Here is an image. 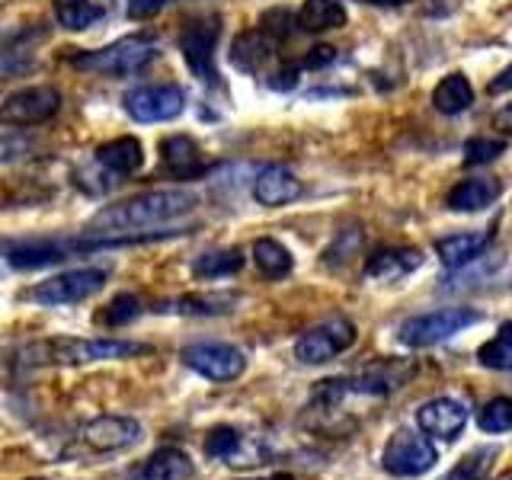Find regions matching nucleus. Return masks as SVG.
<instances>
[{
  "label": "nucleus",
  "instance_id": "obj_15",
  "mask_svg": "<svg viewBox=\"0 0 512 480\" xmlns=\"http://www.w3.org/2000/svg\"><path fill=\"white\" fill-rule=\"evenodd\" d=\"M301 196V180L298 176L282 167V164H269L256 173L253 180V199L266 205V208H282L288 202H295Z\"/></svg>",
  "mask_w": 512,
  "mask_h": 480
},
{
  "label": "nucleus",
  "instance_id": "obj_25",
  "mask_svg": "<svg viewBox=\"0 0 512 480\" xmlns=\"http://www.w3.org/2000/svg\"><path fill=\"white\" fill-rule=\"evenodd\" d=\"M52 10H55L58 26L71 32L90 29L106 16V10L96 4V0H52Z\"/></svg>",
  "mask_w": 512,
  "mask_h": 480
},
{
  "label": "nucleus",
  "instance_id": "obj_20",
  "mask_svg": "<svg viewBox=\"0 0 512 480\" xmlns=\"http://www.w3.org/2000/svg\"><path fill=\"white\" fill-rule=\"evenodd\" d=\"M96 164H100L103 170H109L112 176L138 173L144 164V148H141V141L132 135L112 138L109 144H100V148H96Z\"/></svg>",
  "mask_w": 512,
  "mask_h": 480
},
{
  "label": "nucleus",
  "instance_id": "obj_23",
  "mask_svg": "<svg viewBox=\"0 0 512 480\" xmlns=\"http://www.w3.org/2000/svg\"><path fill=\"white\" fill-rule=\"evenodd\" d=\"M295 20L304 32H330L346 26V7L340 0H304Z\"/></svg>",
  "mask_w": 512,
  "mask_h": 480
},
{
  "label": "nucleus",
  "instance_id": "obj_19",
  "mask_svg": "<svg viewBox=\"0 0 512 480\" xmlns=\"http://www.w3.org/2000/svg\"><path fill=\"white\" fill-rule=\"evenodd\" d=\"M493 231H461V234H448L436 240V256L442 260V266L448 269H464L468 263H474L480 253L487 250Z\"/></svg>",
  "mask_w": 512,
  "mask_h": 480
},
{
  "label": "nucleus",
  "instance_id": "obj_38",
  "mask_svg": "<svg viewBox=\"0 0 512 480\" xmlns=\"http://www.w3.org/2000/svg\"><path fill=\"white\" fill-rule=\"evenodd\" d=\"M298 74H301L298 64H282V68L269 77V87L272 90H295L298 87Z\"/></svg>",
  "mask_w": 512,
  "mask_h": 480
},
{
  "label": "nucleus",
  "instance_id": "obj_26",
  "mask_svg": "<svg viewBox=\"0 0 512 480\" xmlns=\"http://www.w3.org/2000/svg\"><path fill=\"white\" fill-rule=\"evenodd\" d=\"M253 263L266 279H285L288 272H292V266H295L292 253H288L279 240H272V237H260L253 244Z\"/></svg>",
  "mask_w": 512,
  "mask_h": 480
},
{
  "label": "nucleus",
  "instance_id": "obj_7",
  "mask_svg": "<svg viewBox=\"0 0 512 480\" xmlns=\"http://www.w3.org/2000/svg\"><path fill=\"white\" fill-rule=\"evenodd\" d=\"M103 285H106V269L84 266V269L58 272V276L39 282L29 292V298L36 304H45V308H61V304H77L84 298H93Z\"/></svg>",
  "mask_w": 512,
  "mask_h": 480
},
{
  "label": "nucleus",
  "instance_id": "obj_41",
  "mask_svg": "<svg viewBox=\"0 0 512 480\" xmlns=\"http://www.w3.org/2000/svg\"><path fill=\"white\" fill-rule=\"evenodd\" d=\"M506 90H512V64L487 84V93H506Z\"/></svg>",
  "mask_w": 512,
  "mask_h": 480
},
{
  "label": "nucleus",
  "instance_id": "obj_33",
  "mask_svg": "<svg viewBox=\"0 0 512 480\" xmlns=\"http://www.w3.org/2000/svg\"><path fill=\"white\" fill-rule=\"evenodd\" d=\"M506 151L503 138H471L464 144V167H480V164H493L496 157Z\"/></svg>",
  "mask_w": 512,
  "mask_h": 480
},
{
  "label": "nucleus",
  "instance_id": "obj_10",
  "mask_svg": "<svg viewBox=\"0 0 512 480\" xmlns=\"http://www.w3.org/2000/svg\"><path fill=\"white\" fill-rule=\"evenodd\" d=\"M436 464V448L429 436H420L413 429H397L381 452V468L394 477H420Z\"/></svg>",
  "mask_w": 512,
  "mask_h": 480
},
{
  "label": "nucleus",
  "instance_id": "obj_40",
  "mask_svg": "<svg viewBox=\"0 0 512 480\" xmlns=\"http://www.w3.org/2000/svg\"><path fill=\"white\" fill-rule=\"evenodd\" d=\"M23 151H29L26 141H20L16 135H0V164H4V160H16Z\"/></svg>",
  "mask_w": 512,
  "mask_h": 480
},
{
  "label": "nucleus",
  "instance_id": "obj_28",
  "mask_svg": "<svg viewBox=\"0 0 512 480\" xmlns=\"http://www.w3.org/2000/svg\"><path fill=\"white\" fill-rule=\"evenodd\" d=\"M477 362L493 372H512V320H506L500 333L477 349Z\"/></svg>",
  "mask_w": 512,
  "mask_h": 480
},
{
  "label": "nucleus",
  "instance_id": "obj_16",
  "mask_svg": "<svg viewBox=\"0 0 512 480\" xmlns=\"http://www.w3.org/2000/svg\"><path fill=\"white\" fill-rule=\"evenodd\" d=\"M160 157H164L167 173L176 180H199L208 170L202 148L189 135H170L160 141Z\"/></svg>",
  "mask_w": 512,
  "mask_h": 480
},
{
  "label": "nucleus",
  "instance_id": "obj_11",
  "mask_svg": "<svg viewBox=\"0 0 512 480\" xmlns=\"http://www.w3.org/2000/svg\"><path fill=\"white\" fill-rule=\"evenodd\" d=\"M58 109H61V93L55 87H48V84L23 87L0 103V125H7V128L42 125L52 116H58Z\"/></svg>",
  "mask_w": 512,
  "mask_h": 480
},
{
  "label": "nucleus",
  "instance_id": "obj_34",
  "mask_svg": "<svg viewBox=\"0 0 512 480\" xmlns=\"http://www.w3.org/2000/svg\"><path fill=\"white\" fill-rule=\"evenodd\" d=\"M237 448H240V432L231 426H218V429L208 432V439H205L208 458H234Z\"/></svg>",
  "mask_w": 512,
  "mask_h": 480
},
{
  "label": "nucleus",
  "instance_id": "obj_2",
  "mask_svg": "<svg viewBox=\"0 0 512 480\" xmlns=\"http://www.w3.org/2000/svg\"><path fill=\"white\" fill-rule=\"evenodd\" d=\"M141 240L154 237H45V240H26V244L10 247L7 260L13 269H42L52 263H64L71 256L90 253V250H106V247H125V244H141Z\"/></svg>",
  "mask_w": 512,
  "mask_h": 480
},
{
  "label": "nucleus",
  "instance_id": "obj_27",
  "mask_svg": "<svg viewBox=\"0 0 512 480\" xmlns=\"http://www.w3.org/2000/svg\"><path fill=\"white\" fill-rule=\"evenodd\" d=\"M407 372H400V365L394 362H381L375 368L362 372L356 381H349V391H359V394H388L394 388H404Z\"/></svg>",
  "mask_w": 512,
  "mask_h": 480
},
{
  "label": "nucleus",
  "instance_id": "obj_5",
  "mask_svg": "<svg viewBox=\"0 0 512 480\" xmlns=\"http://www.w3.org/2000/svg\"><path fill=\"white\" fill-rule=\"evenodd\" d=\"M474 324H480V314L471 308H439V311H429L420 317H410L397 336L404 346L426 349V346H436V343L448 340V336H455Z\"/></svg>",
  "mask_w": 512,
  "mask_h": 480
},
{
  "label": "nucleus",
  "instance_id": "obj_32",
  "mask_svg": "<svg viewBox=\"0 0 512 480\" xmlns=\"http://www.w3.org/2000/svg\"><path fill=\"white\" fill-rule=\"evenodd\" d=\"M493 455H496V448H477V452L464 455L442 480H480V477H484V471H487V464H490Z\"/></svg>",
  "mask_w": 512,
  "mask_h": 480
},
{
  "label": "nucleus",
  "instance_id": "obj_9",
  "mask_svg": "<svg viewBox=\"0 0 512 480\" xmlns=\"http://www.w3.org/2000/svg\"><path fill=\"white\" fill-rule=\"evenodd\" d=\"M352 343H356V324L349 317H330L308 333H301V340L295 343V359L304 365H324Z\"/></svg>",
  "mask_w": 512,
  "mask_h": 480
},
{
  "label": "nucleus",
  "instance_id": "obj_6",
  "mask_svg": "<svg viewBox=\"0 0 512 480\" xmlns=\"http://www.w3.org/2000/svg\"><path fill=\"white\" fill-rule=\"evenodd\" d=\"M221 36V20L218 16H196L189 20L180 32V52L192 77H199L202 84H218V68H215V45Z\"/></svg>",
  "mask_w": 512,
  "mask_h": 480
},
{
  "label": "nucleus",
  "instance_id": "obj_4",
  "mask_svg": "<svg viewBox=\"0 0 512 480\" xmlns=\"http://www.w3.org/2000/svg\"><path fill=\"white\" fill-rule=\"evenodd\" d=\"M157 58V42L148 36H128L119 39L106 48H96V52L77 55L74 64L84 71L103 74V77H135L141 74L148 64Z\"/></svg>",
  "mask_w": 512,
  "mask_h": 480
},
{
  "label": "nucleus",
  "instance_id": "obj_22",
  "mask_svg": "<svg viewBox=\"0 0 512 480\" xmlns=\"http://www.w3.org/2000/svg\"><path fill=\"white\" fill-rule=\"evenodd\" d=\"M272 52H276V39L266 36L263 29H247V32H240V36L234 39L231 45V61L237 64L240 71H260L263 64L272 58Z\"/></svg>",
  "mask_w": 512,
  "mask_h": 480
},
{
  "label": "nucleus",
  "instance_id": "obj_45",
  "mask_svg": "<svg viewBox=\"0 0 512 480\" xmlns=\"http://www.w3.org/2000/svg\"><path fill=\"white\" fill-rule=\"evenodd\" d=\"M32 480H42V477H32Z\"/></svg>",
  "mask_w": 512,
  "mask_h": 480
},
{
  "label": "nucleus",
  "instance_id": "obj_37",
  "mask_svg": "<svg viewBox=\"0 0 512 480\" xmlns=\"http://www.w3.org/2000/svg\"><path fill=\"white\" fill-rule=\"evenodd\" d=\"M167 4L170 0H128L125 13H128V20H148V16L160 13Z\"/></svg>",
  "mask_w": 512,
  "mask_h": 480
},
{
  "label": "nucleus",
  "instance_id": "obj_31",
  "mask_svg": "<svg viewBox=\"0 0 512 480\" xmlns=\"http://www.w3.org/2000/svg\"><path fill=\"white\" fill-rule=\"evenodd\" d=\"M477 426L484 432H509L512 429V400L493 397L490 404L477 410Z\"/></svg>",
  "mask_w": 512,
  "mask_h": 480
},
{
  "label": "nucleus",
  "instance_id": "obj_42",
  "mask_svg": "<svg viewBox=\"0 0 512 480\" xmlns=\"http://www.w3.org/2000/svg\"><path fill=\"white\" fill-rule=\"evenodd\" d=\"M493 122H496V128H500V132L512 135V103L496 112V119H493Z\"/></svg>",
  "mask_w": 512,
  "mask_h": 480
},
{
  "label": "nucleus",
  "instance_id": "obj_39",
  "mask_svg": "<svg viewBox=\"0 0 512 480\" xmlns=\"http://www.w3.org/2000/svg\"><path fill=\"white\" fill-rule=\"evenodd\" d=\"M333 58H336V48L333 45H314L311 52H308V58H304V68H327V64H333Z\"/></svg>",
  "mask_w": 512,
  "mask_h": 480
},
{
  "label": "nucleus",
  "instance_id": "obj_12",
  "mask_svg": "<svg viewBox=\"0 0 512 480\" xmlns=\"http://www.w3.org/2000/svg\"><path fill=\"white\" fill-rule=\"evenodd\" d=\"M125 112L141 125L170 122L186 109V93L176 84H144L122 96Z\"/></svg>",
  "mask_w": 512,
  "mask_h": 480
},
{
  "label": "nucleus",
  "instance_id": "obj_44",
  "mask_svg": "<svg viewBox=\"0 0 512 480\" xmlns=\"http://www.w3.org/2000/svg\"><path fill=\"white\" fill-rule=\"evenodd\" d=\"M269 480H292V477H288V474H272Z\"/></svg>",
  "mask_w": 512,
  "mask_h": 480
},
{
  "label": "nucleus",
  "instance_id": "obj_14",
  "mask_svg": "<svg viewBox=\"0 0 512 480\" xmlns=\"http://www.w3.org/2000/svg\"><path fill=\"white\" fill-rule=\"evenodd\" d=\"M416 423L432 439L442 442H455L461 436L464 423H468V407L455 397H436L426 400V404L416 410Z\"/></svg>",
  "mask_w": 512,
  "mask_h": 480
},
{
  "label": "nucleus",
  "instance_id": "obj_13",
  "mask_svg": "<svg viewBox=\"0 0 512 480\" xmlns=\"http://www.w3.org/2000/svg\"><path fill=\"white\" fill-rule=\"evenodd\" d=\"M183 362L208 381H234L247 368V356L231 343H192L183 349Z\"/></svg>",
  "mask_w": 512,
  "mask_h": 480
},
{
  "label": "nucleus",
  "instance_id": "obj_43",
  "mask_svg": "<svg viewBox=\"0 0 512 480\" xmlns=\"http://www.w3.org/2000/svg\"><path fill=\"white\" fill-rule=\"evenodd\" d=\"M362 4H381V7H404L410 0H362Z\"/></svg>",
  "mask_w": 512,
  "mask_h": 480
},
{
  "label": "nucleus",
  "instance_id": "obj_35",
  "mask_svg": "<svg viewBox=\"0 0 512 480\" xmlns=\"http://www.w3.org/2000/svg\"><path fill=\"white\" fill-rule=\"evenodd\" d=\"M141 314V301L135 298V295H128V292H122V295H116L109 301V311H106V320L112 327H125V324H132V320Z\"/></svg>",
  "mask_w": 512,
  "mask_h": 480
},
{
  "label": "nucleus",
  "instance_id": "obj_36",
  "mask_svg": "<svg viewBox=\"0 0 512 480\" xmlns=\"http://www.w3.org/2000/svg\"><path fill=\"white\" fill-rule=\"evenodd\" d=\"M292 26H298V20L288 10H272V13H266L263 20H260V29L266 32V36L276 39V42L292 36Z\"/></svg>",
  "mask_w": 512,
  "mask_h": 480
},
{
  "label": "nucleus",
  "instance_id": "obj_30",
  "mask_svg": "<svg viewBox=\"0 0 512 480\" xmlns=\"http://www.w3.org/2000/svg\"><path fill=\"white\" fill-rule=\"evenodd\" d=\"M231 298L228 295H202V298H180V301H167V304H157V311H167V314H221L228 311L224 304Z\"/></svg>",
  "mask_w": 512,
  "mask_h": 480
},
{
  "label": "nucleus",
  "instance_id": "obj_29",
  "mask_svg": "<svg viewBox=\"0 0 512 480\" xmlns=\"http://www.w3.org/2000/svg\"><path fill=\"white\" fill-rule=\"evenodd\" d=\"M244 266V253L240 250H212V253H202L196 263H192V272L199 279H224V276H234Z\"/></svg>",
  "mask_w": 512,
  "mask_h": 480
},
{
  "label": "nucleus",
  "instance_id": "obj_8",
  "mask_svg": "<svg viewBox=\"0 0 512 480\" xmlns=\"http://www.w3.org/2000/svg\"><path fill=\"white\" fill-rule=\"evenodd\" d=\"M141 423L132 416H96L77 436V452L84 455H116L141 442Z\"/></svg>",
  "mask_w": 512,
  "mask_h": 480
},
{
  "label": "nucleus",
  "instance_id": "obj_1",
  "mask_svg": "<svg viewBox=\"0 0 512 480\" xmlns=\"http://www.w3.org/2000/svg\"><path fill=\"white\" fill-rule=\"evenodd\" d=\"M196 205H199V196L189 189H151V192H141L135 199H125L119 205L103 208V212L90 221L87 234L154 228V224H167L173 218L192 212Z\"/></svg>",
  "mask_w": 512,
  "mask_h": 480
},
{
  "label": "nucleus",
  "instance_id": "obj_17",
  "mask_svg": "<svg viewBox=\"0 0 512 480\" xmlns=\"http://www.w3.org/2000/svg\"><path fill=\"white\" fill-rule=\"evenodd\" d=\"M500 196H503V183L496 180V176L477 173V176H468V180H461L448 192L445 202L452 212H484V208H490Z\"/></svg>",
  "mask_w": 512,
  "mask_h": 480
},
{
  "label": "nucleus",
  "instance_id": "obj_18",
  "mask_svg": "<svg viewBox=\"0 0 512 480\" xmlns=\"http://www.w3.org/2000/svg\"><path fill=\"white\" fill-rule=\"evenodd\" d=\"M423 253L413 247H381L365 260V276H372L378 282H394L410 276L413 269H420Z\"/></svg>",
  "mask_w": 512,
  "mask_h": 480
},
{
  "label": "nucleus",
  "instance_id": "obj_24",
  "mask_svg": "<svg viewBox=\"0 0 512 480\" xmlns=\"http://www.w3.org/2000/svg\"><path fill=\"white\" fill-rule=\"evenodd\" d=\"M474 103V87L468 84L464 74H448L445 80H439V87L432 90V106L442 116H461L464 109Z\"/></svg>",
  "mask_w": 512,
  "mask_h": 480
},
{
  "label": "nucleus",
  "instance_id": "obj_3",
  "mask_svg": "<svg viewBox=\"0 0 512 480\" xmlns=\"http://www.w3.org/2000/svg\"><path fill=\"white\" fill-rule=\"evenodd\" d=\"M144 352L141 343L128 340H45L26 349V365H87L106 359H125Z\"/></svg>",
  "mask_w": 512,
  "mask_h": 480
},
{
  "label": "nucleus",
  "instance_id": "obj_21",
  "mask_svg": "<svg viewBox=\"0 0 512 480\" xmlns=\"http://www.w3.org/2000/svg\"><path fill=\"white\" fill-rule=\"evenodd\" d=\"M192 477V461L180 448H157V452L141 464L135 474H128L125 480H189Z\"/></svg>",
  "mask_w": 512,
  "mask_h": 480
}]
</instances>
